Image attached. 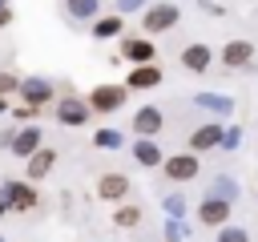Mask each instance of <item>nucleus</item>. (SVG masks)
Listing matches in <instances>:
<instances>
[{
    "instance_id": "7ed1b4c3",
    "label": "nucleus",
    "mask_w": 258,
    "mask_h": 242,
    "mask_svg": "<svg viewBox=\"0 0 258 242\" xmlns=\"http://www.w3.org/2000/svg\"><path fill=\"white\" fill-rule=\"evenodd\" d=\"M230 210H234V202H226L222 194H206L202 202H198V210H194V218L202 222V226H226L230 222Z\"/></svg>"
},
{
    "instance_id": "f03ea898",
    "label": "nucleus",
    "mask_w": 258,
    "mask_h": 242,
    "mask_svg": "<svg viewBox=\"0 0 258 242\" xmlns=\"http://www.w3.org/2000/svg\"><path fill=\"white\" fill-rule=\"evenodd\" d=\"M85 101H89L93 113H117V109L129 101V89H125V85H93Z\"/></svg>"
},
{
    "instance_id": "f704fd0d",
    "label": "nucleus",
    "mask_w": 258,
    "mask_h": 242,
    "mask_svg": "<svg viewBox=\"0 0 258 242\" xmlns=\"http://www.w3.org/2000/svg\"><path fill=\"white\" fill-rule=\"evenodd\" d=\"M0 242H4V234H0Z\"/></svg>"
},
{
    "instance_id": "473e14b6",
    "label": "nucleus",
    "mask_w": 258,
    "mask_h": 242,
    "mask_svg": "<svg viewBox=\"0 0 258 242\" xmlns=\"http://www.w3.org/2000/svg\"><path fill=\"white\" fill-rule=\"evenodd\" d=\"M4 113H8V97L0 93V117H4Z\"/></svg>"
},
{
    "instance_id": "a211bd4d",
    "label": "nucleus",
    "mask_w": 258,
    "mask_h": 242,
    "mask_svg": "<svg viewBox=\"0 0 258 242\" xmlns=\"http://www.w3.org/2000/svg\"><path fill=\"white\" fill-rule=\"evenodd\" d=\"M133 161L145 165V169L161 165V145H157V137H137V141H133Z\"/></svg>"
},
{
    "instance_id": "f257e3e1",
    "label": "nucleus",
    "mask_w": 258,
    "mask_h": 242,
    "mask_svg": "<svg viewBox=\"0 0 258 242\" xmlns=\"http://www.w3.org/2000/svg\"><path fill=\"white\" fill-rule=\"evenodd\" d=\"M177 20H181V8H177L173 0H161V4H153V8H145V12H141V28H145L149 36L169 32Z\"/></svg>"
},
{
    "instance_id": "9b49d317",
    "label": "nucleus",
    "mask_w": 258,
    "mask_h": 242,
    "mask_svg": "<svg viewBox=\"0 0 258 242\" xmlns=\"http://www.w3.org/2000/svg\"><path fill=\"white\" fill-rule=\"evenodd\" d=\"M121 56H125L129 65H145V60L157 56V44L145 40V36H125V40H121Z\"/></svg>"
},
{
    "instance_id": "cd10ccee",
    "label": "nucleus",
    "mask_w": 258,
    "mask_h": 242,
    "mask_svg": "<svg viewBox=\"0 0 258 242\" xmlns=\"http://www.w3.org/2000/svg\"><path fill=\"white\" fill-rule=\"evenodd\" d=\"M16 89H20V77H16V73H0V93L8 97V93H16Z\"/></svg>"
},
{
    "instance_id": "423d86ee",
    "label": "nucleus",
    "mask_w": 258,
    "mask_h": 242,
    "mask_svg": "<svg viewBox=\"0 0 258 242\" xmlns=\"http://www.w3.org/2000/svg\"><path fill=\"white\" fill-rule=\"evenodd\" d=\"M0 194L8 198V206L12 210H32L40 198H36V186L32 182H16V177H8L4 186H0Z\"/></svg>"
},
{
    "instance_id": "412c9836",
    "label": "nucleus",
    "mask_w": 258,
    "mask_h": 242,
    "mask_svg": "<svg viewBox=\"0 0 258 242\" xmlns=\"http://www.w3.org/2000/svg\"><path fill=\"white\" fill-rule=\"evenodd\" d=\"M93 145H97V149H121L125 141H121V129H109V125H105V129L93 133Z\"/></svg>"
},
{
    "instance_id": "2eb2a0df",
    "label": "nucleus",
    "mask_w": 258,
    "mask_h": 242,
    "mask_svg": "<svg viewBox=\"0 0 258 242\" xmlns=\"http://www.w3.org/2000/svg\"><path fill=\"white\" fill-rule=\"evenodd\" d=\"M254 60V44L250 40H226V48H222V65L226 69H246Z\"/></svg>"
},
{
    "instance_id": "1a4fd4ad",
    "label": "nucleus",
    "mask_w": 258,
    "mask_h": 242,
    "mask_svg": "<svg viewBox=\"0 0 258 242\" xmlns=\"http://www.w3.org/2000/svg\"><path fill=\"white\" fill-rule=\"evenodd\" d=\"M222 121H206V125H198L194 133H189V149L194 153H206V149H218L222 145Z\"/></svg>"
},
{
    "instance_id": "0eeeda50",
    "label": "nucleus",
    "mask_w": 258,
    "mask_h": 242,
    "mask_svg": "<svg viewBox=\"0 0 258 242\" xmlns=\"http://www.w3.org/2000/svg\"><path fill=\"white\" fill-rule=\"evenodd\" d=\"M97 198H101V202H125V198H129V177L117 173V169L101 173V177H97Z\"/></svg>"
},
{
    "instance_id": "2f4dec72",
    "label": "nucleus",
    "mask_w": 258,
    "mask_h": 242,
    "mask_svg": "<svg viewBox=\"0 0 258 242\" xmlns=\"http://www.w3.org/2000/svg\"><path fill=\"white\" fill-rule=\"evenodd\" d=\"M8 210H12V206H8V198H4V194H0V218H4V214H8Z\"/></svg>"
},
{
    "instance_id": "aec40b11",
    "label": "nucleus",
    "mask_w": 258,
    "mask_h": 242,
    "mask_svg": "<svg viewBox=\"0 0 258 242\" xmlns=\"http://www.w3.org/2000/svg\"><path fill=\"white\" fill-rule=\"evenodd\" d=\"M64 12L73 20H93L101 12V0H64Z\"/></svg>"
},
{
    "instance_id": "6ab92c4d",
    "label": "nucleus",
    "mask_w": 258,
    "mask_h": 242,
    "mask_svg": "<svg viewBox=\"0 0 258 242\" xmlns=\"http://www.w3.org/2000/svg\"><path fill=\"white\" fill-rule=\"evenodd\" d=\"M125 32V20L121 12H109V16H93V40H113Z\"/></svg>"
},
{
    "instance_id": "6e6552de",
    "label": "nucleus",
    "mask_w": 258,
    "mask_h": 242,
    "mask_svg": "<svg viewBox=\"0 0 258 242\" xmlns=\"http://www.w3.org/2000/svg\"><path fill=\"white\" fill-rule=\"evenodd\" d=\"M89 117H93V109H89V101H81V97H64V101L56 105V121H60V125H69V129L85 125Z\"/></svg>"
},
{
    "instance_id": "4be33fe9",
    "label": "nucleus",
    "mask_w": 258,
    "mask_h": 242,
    "mask_svg": "<svg viewBox=\"0 0 258 242\" xmlns=\"http://www.w3.org/2000/svg\"><path fill=\"white\" fill-rule=\"evenodd\" d=\"M210 194H222L226 202H234V198H238V182L222 173V177H214V190H210Z\"/></svg>"
},
{
    "instance_id": "dca6fc26",
    "label": "nucleus",
    "mask_w": 258,
    "mask_h": 242,
    "mask_svg": "<svg viewBox=\"0 0 258 242\" xmlns=\"http://www.w3.org/2000/svg\"><path fill=\"white\" fill-rule=\"evenodd\" d=\"M194 105L214 113V117H230L234 113V97L230 93H194Z\"/></svg>"
},
{
    "instance_id": "f8f14e48",
    "label": "nucleus",
    "mask_w": 258,
    "mask_h": 242,
    "mask_svg": "<svg viewBox=\"0 0 258 242\" xmlns=\"http://www.w3.org/2000/svg\"><path fill=\"white\" fill-rule=\"evenodd\" d=\"M40 137H44V133H40V125L32 121V125H24V129H16V133L8 137V149H12L16 157H28L32 149H40Z\"/></svg>"
},
{
    "instance_id": "b1692460",
    "label": "nucleus",
    "mask_w": 258,
    "mask_h": 242,
    "mask_svg": "<svg viewBox=\"0 0 258 242\" xmlns=\"http://www.w3.org/2000/svg\"><path fill=\"white\" fill-rule=\"evenodd\" d=\"M214 242H250V234H246L242 226H230V222H226V226H218V238H214Z\"/></svg>"
},
{
    "instance_id": "7c9ffc66",
    "label": "nucleus",
    "mask_w": 258,
    "mask_h": 242,
    "mask_svg": "<svg viewBox=\"0 0 258 242\" xmlns=\"http://www.w3.org/2000/svg\"><path fill=\"white\" fill-rule=\"evenodd\" d=\"M8 20H12V8H8V4H4V8H0V28H4V24H8Z\"/></svg>"
},
{
    "instance_id": "9d476101",
    "label": "nucleus",
    "mask_w": 258,
    "mask_h": 242,
    "mask_svg": "<svg viewBox=\"0 0 258 242\" xmlns=\"http://www.w3.org/2000/svg\"><path fill=\"white\" fill-rule=\"evenodd\" d=\"M52 165H56V153H52L48 145H40V149H32V153L24 157V173H28V182L48 177V173H52Z\"/></svg>"
},
{
    "instance_id": "39448f33",
    "label": "nucleus",
    "mask_w": 258,
    "mask_h": 242,
    "mask_svg": "<svg viewBox=\"0 0 258 242\" xmlns=\"http://www.w3.org/2000/svg\"><path fill=\"white\" fill-rule=\"evenodd\" d=\"M161 125H165L161 105H141V109L133 113V121H129L133 137H157V133H161Z\"/></svg>"
},
{
    "instance_id": "a878e982",
    "label": "nucleus",
    "mask_w": 258,
    "mask_h": 242,
    "mask_svg": "<svg viewBox=\"0 0 258 242\" xmlns=\"http://www.w3.org/2000/svg\"><path fill=\"white\" fill-rule=\"evenodd\" d=\"M238 145H242V129H238V125L222 129V145H218V149H238Z\"/></svg>"
},
{
    "instance_id": "20e7f679",
    "label": "nucleus",
    "mask_w": 258,
    "mask_h": 242,
    "mask_svg": "<svg viewBox=\"0 0 258 242\" xmlns=\"http://www.w3.org/2000/svg\"><path fill=\"white\" fill-rule=\"evenodd\" d=\"M198 153L194 149H185V153H169V157H161V173L169 177V182H194L198 177Z\"/></svg>"
},
{
    "instance_id": "c756f323",
    "label": "nucleus",
    "mask_w": 258,
    "mask_h": 242,
    "mask_svg": "<svg viewBox=\"0 0 258 242\" xmlns=\"http://www.w3.org/2000/svg\"><path fill=\"white\" fill-rule=\"evenodd\" d=\"M202 8H206L210 16H222V4H214V0H202Z\"/></svg>"
},
{
    "instance_id": "f3484780",
    "label": "nucleus",
    "mask_w": 258,
    "mask_h": 242,
    "mask_svg": "<svg viewBox=\"0 0 258 242\" xmlns=\"http://www.w3.org/2000/svg\"><path fill=\"white\" fill-rule=\"evenodd\" d=\"M157 85H161V69H157L153 60L137 65V69L129 73V81H125V89H157Z\"/></svg>"
},
{
    "instance_id": "ddd939ff",
    "label": "nucleus",
    "mask_w": 258,
    "mask_h": 242,
    "mask_svg": "<svg viewBox=\"0 0 258 242\" xmlns=\"http://www.w3.org/2000/svg\"><path fill=\"white\" fill-rule=\"evenodd\" d=\"M210 60H214V52L202 40H194V44L181 48V69H189V73H210Z\"/></svg>"
},
{
    "instance_id": "4468645a",
    "label": "nucleus",
    "mask_w": 258,
    "mask_h": 242,
    "mask_svg": "<svg viewBox=\"0 0 258 242\" xmlns=\"http://www.w3.org/2000/svg\"><path fill=\"white\" fill-rule=\"evenodd\" d=\"M16 93H20L28 105H48V101H52V81H44V77H24Z\"/></svg>"
},
{
    "instance_id": "72a5a7b5",
    "label": "nucleus",
    "mask_w": 258,
    "mask_h": 242,
    "mask_svg": "<svg viewBox=\"0 0 258 242\" xmlns=\"http://www.w3.org/2000/svg\"><path fill=\"white\" fill-rule=\"evenodd\" d=\"M4 4H8V0H0V8H4Z\"/></svg>"
},
{
    "instance_id": "c85d7f7f",
    "label": "nucleus",
    "mask_w": 258,
    "mask_h": 242,
    "mask_svg": "<svg viewBox=\"0 0 258 242\" xmlns=\"http://www.w3.org/2000/svg\"><path fill=\"white\" fill-rule=\"evenodd\" d=\"M141 4H149V0H117V12L125 16V12H137Z\"/></svg>"
},
{
    "instance_id": "bb28decb",
    "label": "nucleus",
    "mask_w": 258,
    "mask_h": 242,
    "mask_svg": "<svg viewBox=\"0 0 258 242\" xmlns=\"http://www.w3.org/2000/svg\"><path fill=\"white\" fill-rule=\"evenodd\" d=\"M181 238H185L181 218H169V222H165V242H181Z\"/></svg>"
},
{
    "instance_id": "393cba45",
    "label": "nucleus",
    "mask_w": 258,
    "mask_h": 242,
    "mask_svg": "<svg viewBox=\"0 0 258 242\" xmlns=\"http://www.w3.org/2000/svg\"><path fill=\"white\" fill-rule=\"evenodd\" d=\"M165 202V214L169 218H185V198L181 194H169V198H161Z\"/></svg>"
},
{
    "instance_id": "5701e85b",
    "label": "nucleus",
    "mask_w": 258,
    "mask_h": 242,
    "mask_svg": "<svg viewBox=\"0 0 258 242\" xmlns=\"http://www.w3.org/2000/svg\"><path fill=\"white\" fill-rule=\"evenodd\" d=\"M113 222H117V226H137V222H141V206H117Z\"/></svg>"
}]
</instances>
